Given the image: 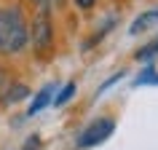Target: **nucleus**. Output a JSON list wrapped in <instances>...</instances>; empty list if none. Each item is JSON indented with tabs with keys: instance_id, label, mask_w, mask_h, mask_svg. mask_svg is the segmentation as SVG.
<instances>
[{
	"instance_id": "1",
	"label": "nucleus",
	"mask_w": 158,
	"mask_h": 150,
	"mask_svg": "<svg viewBox=\"0 0 158 150\" xmlns=\"http://www.w3.org/2000/svg\"><path fill=\"white\" fill-rule=\"evenodd\" d=\"M30 43V24L19 6L0 8V56H14Z\"/></svg>"
},
{
	"instance_id": "2",
	"label": "nucleus",
	"mask_w": 158,
	"mask_h": 150,
	"mask_svg": "<svg viewBox=\"0 0 158 150\" xmlns=\"http://www.w3.org/2000/svg\"><path fill=\"white\" fill-rule=\"evenodd\" d=\"M30 40L40 59H48L54 51V22H51V8H38L30 24Z\"/></svg>"
},
{
	"instance_id": "3",
	"label": "nucleus",
	"mask_w": 158,
	"mask_h": 150,
	"mask_svg": "<svg viewBox=\"0 0 158 150\" xmlns=\"http://www.w3.org/2000/svg\"><path fill=\"white\" fill-rule=\"evenodd\" d=\"M113 131H115V121H113V118H97L94 123H89L83 131H81L78 148H94V145L105 142Z\"/></svg>"
},
{
	"instance_id": "4",
	"label": "nucleus",
	"mask_w": 158,
	"mask_h": 150,
	"mask_svg": "<svg viewBox=\"0 0 158 150\" xmlns=\"http://www.w3.org/2000/svg\"><path fill=\"white\" fill-rule=\"evenodd\" d=\"M153 24H158V8L145 11L142 16H137V19L131 22V27H129V32H131V35H142V32H148Z\"/></svg>"
},
{
	"instance_id": "5",
	"label": "nucleus",
	"mask_w": 158,
	"mask_h": 150,
	"mask_svg": "<svg viewBox=\"0 0 158 150\" xmlns=\"http://www.w3.org/2000/svg\"><path fill=\"white\" fill-rule=\"evenodd\" d=\"M51 94H54V86H43L40 91L35 94V99H32V105H30V110H27V115H35V113H40V110L51 102Z\"/></svg>"
},
{
	"instance_id": "6",
	"label": "nucleus",
	"mask_w": 158,
	"mask_h": 150,
	"mask_svg": "<svg viewBox=\"0 0 158 150\" xmlns=\"http://www.w3.org/2000/svg\"><path fill=\"white\" fill-rule=\"evenodd\" d=\"M73 94H75V83H67L64 89L54 97V105H56V107H59V105H67V102L73 99Z\"/></svg>"
},
{
	"instance_id": "7",
	"label": "nucleus",
	"mask_w": 158,
	"mask_h": 150,
	"mask_svg": "<svg viewBox=\"0 0 158 150\" xmlns=\"http://www.w3.org/2000/svg\"><path fill=\"white\" fill-rule=\"evenodd\" d=\"M145 83H156V86H158V73L153 70V67H148V70L134 81V86H145Z\"/></svg>"
},
{
	"instance_id": "8",
	"label": "nucleus",
	"mask_w": 158,
	"mask_h": 150,
	"mask_svg": "<svg viewBox=\"0 0 158 150\" xmlns=\"http://www.w3.org/2000/svg\"><path fill=\"white\" fill-rule=\"evenodd\" d=\"M27 94H30V89L22 86V83H16V86H11V89H8V102H19V99H24Z\"/></svg>"
},
{
	"instance_id": "9",
	"label": "nucleus",
	"mask_w": 158,
	"mask_h": 150,
	"mask_svg": "<svg viewBox=\"0 0 158 150\" xmlns=\"http://www.w3.org/2000/svg\"><path fill=\"white\" fill-rule=\"evenodd\" d=\"M156 54H158V40H153V43H148V46H142L134 56H137V59H153Z\"/></svg>"
},
{
	"instance_id": "10",
	"label": "nucleus",
	"mask_w": 158,
	"mask_h": 150,
	"mask_svg": "<svg viewBox=\"0 0 158 150\" xmlns=\"http://www.w3.org/2000/svg\"><path fill=\"white\" fill-rule=\"evenodd\" d=\"M35 8H51V6H62L64 0H32Z\"/></svg>"
},
{
	"instance_id": "11",
	"label": "nucleus",
	"mask_w": 158,
	"mask_h": 150,
	"mask_svg": "<svg viewBox=\"0 0 158 150\" xmlns=\"http://www.w3.org/2000/svg\"><path fill=\"white\" fill-rule=\"evenodd\" d=\"M40 148V137H38V134H35V137H30V140H27V145L22 150H38Z\"/></svg>"
},
{
	"instance_id": "12",
	"label": "nucleus",
	"mask_w": 158,
	"mask_h": 150,
	"mask_svg": "<svg viewBox=\"0 0 158 150\" xmlns=\"http://www.w3.org/2000/svg\"><path fill=\"white\" fill-rule=\"evenodd\" d=\"M73 3H75L81 11H89V8H94V6H97V0H73Z\"/></svg>"
},
{
	"instance_id": "13",
	"label": "nucleus",
	"mask_w": 158,
	"mask_h": 150,
	"mask_svg": "<svg viewBox=\"0 0 158 150\" xmlns=\"http://www.w3.org/2000/svg\"><path fill=\"white\" fill-rule=\"evenodd\" d=\"M121 78H123V73H115V75H113V78L107 81V83H102V89H99V91H105V89H110V86L115 83V81H121Z\"/></svg>"
}]
</instances>
